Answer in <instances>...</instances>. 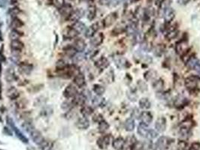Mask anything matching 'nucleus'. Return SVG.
<instances>
[{"mask_svg":"<svg viewBox=\"0 0 200 150\" xmlns=\"http://www.w3.org/2000/svg\"><path fill=\"white\" fill-rule=\"evenodd\" d=\"M23 35V34L21 32H20L19 30H17V29H13V30L11 32L10 38H12V40L20 39V38H21Z\"/></svg>","mask_w":200,"mask_h":150,"instance_id":"nucleus-32","label":"nucleus"},{"mask_svg":"<svg viewBox=\"0 0 200 150\" xmlns=\"http://www.w3.org/2000/svg\"><path fill=\"white\" fill-rule=\"evenodd\" d=\"M189 1H190V0H179V3L181 5L186 4V3L188 2Z\"/></svg>","mask_w":200,"mask_h":150,"instance_id":"nucleus-41","label":"nucleus"},{"mask_svg":"<svg viewBox=\"0 0 200 150\" xmlns=\"http://www.w3.org/2000/svg\"><path fill=\"white\" fill-rule=\"evenodd\" d=\"M170 140L167 137H160L157 140L155 144V148L157 150H166L169 146Z\"/></svg>","mask_w":200,"mask_h":150,"instance_id":"nucleus-5","label":"nucleus"},{"mask_svg":"<svg viewBox=\"0 0 200 150\" xmlns=\"http://www.w3.org/2000/svg\"><path fill=\"white\" fill-rule=\"evenodd\" d=\"M31 138H32L33 142L35 143L36 145L39 146V148H45L48 145V143H47L46 140L44 138V137L41 135V134L39 132V131H36V129L32 130L30 132Z\"/></svg>","mask_w":200,"mask_h":150,"instance_id":"nucleus-2","label":"nucleus"},{"mask_svg":"<svg viewBox=\"0 0 200 150\" xmlns=\"http://www.w3.org/2000/svg\"><path fill=\"white\" fill-rule=\"evenodd\" d=\"M60 13L62 17H63L65 19H69L71 15L73 13V8L70 4H63L62 6L60 7Z\"/></svg>","mask_w":200,"mask_h":150,"instance_id":"nucleus-3","label":"nucleus"},{"mask_svg":"<svg viewBox=\"0 0 200 150\" xmlns=\"http://www.w3.org/2000/svg\"><path fill=\"white\" fill-rule=\"evenodd\" d=\"M109 125L107 122H105V120H102L100 122H99V131L100 132H105L108 129Z\"/></svg>","mask_w":200,"mask_h":150,"instance_id":"nucleus-33","label":"nucleus"},{"mask_svg":"<svg viewBox=\"0 0 200 150\" xmlns=\"http://www.w3.org/2000/svg\"><path fill=\"white\" fill-rule=\"evenodd\" d=\"M81 112L83 116L87 117L92 114L93 112V110L92 109V107H89V106H83V107L81 110Z\"/></svg>","mask_w":200,"mask_h":150,"instance_id":"nucleus-31","label":"nucleus"},{"mask_svg":"<svg viewBox=\"0 0 200 150\" xmlns=\"http://www.w3.org/2000/svg\"><path fill=\"white\" fill-rule=\"evenodd\" d=\"M132 150H138L137 149H136V148H133V149H132Z\"/></svg>","mask_w":200,"mask_h":150,"instance_id":"nucleus-43","label":"nucleus"},{"mask_svg":"<svg viewBox=\"0 0 200 150\" xmlns=\"http://www.w3.org/2000/svg\"><path fill=\"white\" fill-rule=\"evenodd\" d=\"M96 66L100 69H105L109 65V62L106 58L101 57L95 63Z\"/></svg>","mask_w":200,"mask_h":150,"instance_id":"nucleus-23","label":"nucleus"},{"mask_svg":"<svg viewBox=\"0 0 200 150\" xmlns=\"http://www.w3.org/2000/svg\"><path fill=\"white\" fill-rule=\"evenodd\" d=\"M155 129L158 132H163L166 129V120L164 117H160L155 123Z\"/></svg>","mask_w":200,"mask_h":150,"instance_id":"nucleus-13","label":"nucleus"},{"mask_svg":"<svg viewBox=\"0 0 200 150\" xmlns=\"http://www.w3.org/2000/svg\"><path fill=\"white\" fill-rule=\"evenodd\" d=\"M104 40V35L101 32H98V33H95L90 38V44L94 47L99 46L103 42Z\"/></svg>","mask_w":200,"mask_h":150,"instance_id":"nucleus-8","label":"nucleus"},{"mask_svg":"<svg viewBox=\"0 0 200 150\" xmlns=\"http://www.w3.org/2000/svg\"><path fill=\"white\" fill-rule=\"evenodd\" d=\"M140 119H141V123L145 124V125H149L151 123L153 120L152 114L148 111H143L142 113H140Z\"/></svg>","mask_w":200,"mask_h":150,"instance_id":"nucleus-14","label":"nucleus"},{"mask_svg":"<svg viewBox=\"0 0 200 150\" xmlns=\"http://www.w3.org/2000/svg\"><path fill=\"white\" fill-rule=\"evenodd\" d=\"M23 25H24L23 22L17 17H14L12 22H11V27H12V29H17L18 30L19 29L22 28Z\"/></svg>","mask_w":200,"mask_h":150,"instance_id":"nucleus-21","label":"nucleus"},{"mask_svg":"<svg viewBox=\"0 0 200 150\" xmlns=\"http://www.w3.org/2000/svg\"><path fill=\"white\" fill-rule=\"evenodd\" d=\"M68 64L66 63V62H65L64 60H59V61L57 63V65H56V68H57V70L60 71V70H63L64 69L65 67L68 66Z\"/></svg>","mask_w":200,"mask_h":150,"instance_id":"nucleus-34","label":"nucleus"},{"mask_svg":"<svg viewBox=\"0 0 200 150\" xmlns=\"http://www.w3.org/2000/svg\"><path fill=\"white\" fill-rule=\"evenodd\" d=\"M75 50L78 51V52H83V50L86 48L87 45L85 43L84 40H83L82 38H77L75 39V41H74L73 45H72Z\"/></svg>","mask_w":200,"mask_h":150,"instance_id":"nucleus-15","label":"nucleus"},{"mask_svg":"<svg viewBox=\"0 0 200 150\" xmlns=\"http://www.w3.org/2000/svg\"><path fill=\"white\" fill-rule=\"evenodd\" d=\"M8 124L11 125V127H12V129H13V130L14 131V132H15L16 134H17V137H18V138H19L20 140H22V142L28 143V139H27L26 137H25L24 135H23V134L21 133V131H20L19 130H18V129H17V128H16L15 126H14V122H13V121H12V120H11V123H9V122H8Z\"/></svg>","mask_w":200,"mask_h":150,"instance_id":"nucleus-22","label":"nucleus"},{"mask_svg":"<svg viewBox=\"0 0 200 150\" xmlns=\"http://www.w3.org/2000/svg\"><path fill=\"white\" fill-rule=\"evenodd\" d=\"M1 87H2V86H1V82H0V92H1Z\"/></svg>","mask_w":200,"mask_h":150,"instance_id":"nucleus-42","label":"nucleus"},{"mask_svg":"<svg viewBox=\"0 0 200 150\" xmlns=\"http://www.w3.org/2000/svg\"><path fill=\"white\" fill-rule=\"evenodd\" d=\"M185 86H186L187 89L190 91L194 90L197 88L198 86L197 78L194 77H190L187 78L186 81H185Z\"/></svg>","mask_w":200,"mask_h":150,"instance_id":"nucleus-10","label":"nucleus"},{"mask_svg":"<svg viewBox=\"0 0 200 150\" xmlns=\"http://www.w3.org/2000/svg\"><path fill=\"white\" fill-rule=\"evenodd\" d=\"M151 106V104H150V101L148 100V98H142L139 101V107H141V109H149Z\"/></svg>","mask_w":200,"mask_h":150,"instance_id":"nucleus-29","label":"nucleus"},{"mask_svg":"<svg viewBox=\"0 0 200 150\" xmlns=\"http://www.w3.org/2000/svg\"><path fill=\"white\" fill-rule=\"evenodd\" d=\"M7 96H8L9 99L11 100L17 99L20 96L19 91H18L17 89L14 87L9 88L8 91H7Z\"/></svg>","mask_w":200,"mask_h":150,"instance_id":"nucleus-20","label":"nucleus"},{"mask_svg":"<svg viewBox=\"0 0 200 150\" xmlns=\"http://www.w3.org/2000/svg\"><path fill=\"white\" fill-rule=\"evenodd\" d=\"M163 82L161 80H157V81H156L155 83H154V88L155 89H157V90H161L162 89H163Z\"/></svg>","mask_w":200,"mask_h":150,"instance_id":"nucleus-37","label":"nucleus"},{"mask_svg":"<svg viewBox=\"0 0 200 150\" xmlns=\"http://www.w3.org/2000/svg\"><path fill=\"white\" fill-rule=\"evenodd\" d=\"M99 2L101 5H111L113 2L117 5L118 2V0H99Z\"/></svg>","mask_w":200,"mask_h":150,"instance_id":"nucleus-38","label":"nucleus"},{"mask_svg":"<svg viewBox=\"0 0 200 150\" xmlns=\"http://www.w3.org/2000/svg\"><path fill=\"white\" fill-rule=\"evenodd\" d=\"M96 11L95 7H90V8H89L88 16H87L88 19L90 20V21L93 20L94 17H95V16H96Z\"/></svg>","mask_w":200,"mask_h":150,"instance_id":"nucleus-35","label":"nucleus"},{"mask_svg":"<svg viewBox=\"0 0 200 150\" xmlns=\"http://www.w3.org/2000/svg\"><path fill=\"white\" fill-rule=\"evenodd\" d=\"M117 18V15L116 13H112V14H108V16L105 17V19L102 21L103 26L107 28V27L111 26L114 22L116 21Z\"/></svg>","mask_w":200,"mask_h":150,"instance_id":"nucleus-9","label":"nucleus"},{"mask_svg":"<svg viewBox=\"0 0 200 150\" xmlns=\"http://www.w3.org/2000/svg\"><path fill=\"white\" fill-rule=\"evenodd\" d=\"M187 67L191 70L196 71L198 74H200V62L198 59L195 57L190 58L187 61Z\"/></svg>","mask_w":200,"mask_h":150,"instance_id":"nucleus-7","label":"nucleus"},{"mask_svg":"<svg viewBox=\"0 0 200 150\" xmlns=\"http://www.w3.org/2000/svg\"><path fill=\"white\" fill-rule=\"evenodd\" d=\"M125 143H126V141L124 140V139L123 138H116L115 140H114V141L112 142V146L114 149L117 150H121L124 147Z\"/></svg>","mask_w":200,"mask_h":150,"instance_id":"nucleus-19","label":"nucleus"},{"mask_svg":"<svg viewBox=\"0 0 200 150\" xmlns=\"http://www.w3.org/2000/svg\"><path fill=\"white\" fill-rule=\"evenodd\" d=\"M78 94H79V92H78L77 87L72 84L67 86L63 91V96L66 98H74Z\"/></svg>","mask_w":200,"mask_h":150,"instance_id":"nucleus-4","label":"nucleus"},{"mask_svg":"<svg viewBox=\"0 0 200 150\" xmlns=\"http://www.w3.org/2000/svg\"><path fill=\"white\" fill-rule=\"evenodd\" d=\"M199 148H200V145L199 146H196V143L193 144V146L188 150H199Z\"/></svg>","mask_w":200,"mask_h":150,"instance_id":"nucleus-40","label":"nucleus"},{"mask_svg":"<svg viewBox=\"0 0 200 150\" xmlns=\"http://www.w3.org/2000/svg\"><path fill=\"white\" fill-rule=\"evenodd\" d=\"M164 18L166 21L169 22L174 17V12L172 8H166L164 10Z\"/></svg>","mask_w":200,"mask_h":150,"instance_id":"nucleus-24","label":"nucleus"},{"mask_svg":"<svg viewBox=\"0 0 200 150\" xmlns=\"http://www.w3.org/2000/svg\"><path fill=\"white\" fill-rule=\"evenodd\" d=\"M76 126L79 128V129L81 130H85L88 129L89 126H90V122L87 120V117H81L76 122Z\"/></svg>","mask_w":200,"mask_h":150,"instance_id":"nucleus-16","label":"nucleus"},{"mask_svg":"<svg viewBox=\"0 0 200 150\" xmlns=\"http://www.w3.org/2000/svg\"><path fill=\"white\" fill-rule=\"evenodd\" d=\"M73 83L77 87L82 88L83 86L85 85V83H86V80H85L84 75L79 72V74H76L75 76L74 77Z\"/></svg>","mask_w":200,"mask_h":150,"instance_id":"nucleus-11","label":"nucleus"},{"mask_svg":"<svg viewBox=\"0 0 200 150\" xmlns=\"http://www.w3.org/2000/svg\"><path fill=\"white\" fill-rule=\"evenodd\" d=\"M32 70H33V66L31 64L26 63H21L19 64V71L22 74H29L32 72Z\"/></svg>","mask_w":200,"mask_h":150,"instance_id":"nucleus-18","label":"nucleus"},{"mask_svg":"<svg viewBox=\"0 0 200 150\" xmlns=\"http://www.w3.org/2000/svg\"><path fill=\"white\" fill-rule=\"evenodd\" d=\"M111 140H112V137L109 134L103 135V136L100 137L97 140V145L100 149H106L109 146V144H110Z\"/></svg>","mask_w":200,"mask_h":150,"instance_id":"nucleus-6","label":"nucleus"},{"mask_svg":"<svg viewBox=\"0 0 200 150\" xmlns=\"http://www.w3.org/2000/svg\"><path fill=\"white\" fill-rule=\"evenodd\" d=\"M85 101H86V97L83 94H78L73 98V104L74 105H82L83 106Z\"/></svg>","mask_w":200,"mask_h":150,"instance_id":"nucleus-25","label":"nucleus"},{"mask_svg":"<svg viewBox=\"0 0 200 150\" xmlns=\"http://www.w3.org/2000/svg\"><path fill=\"white\" fill-rule=\"evenodd\" d=\"M127 63H129V62H127V60L125 59H123V58L120 59L119 60H117V66L119 68H125V67L126 68L127 66H128V64Z\"/></svg>","mask_w":200,"mask_h":150,"instance_id":"nucleus-36","label":"nucleus"},{"mask_svg":"<svg viewBox=\"0 0 200 150\" xmlns=\"http://www.w3.org/2000/svg\"><path fill=\"white\" fill-rule=\"evenodd\" d=\"M7 2H8V0H0V7L2 8H5Z\"/></svg>","mask_w":200,"mask_h":150,"instance_id":"nucleus-39","label":"nucleus"},{"mask_svg":"<svg viewBox=\"0 0 200 150\" xmlns=\"http://www.w3.org/2000/svg\"><path fill=\"white\" fill-rule=\"evenodd\" d=\"M72 27H73V28L75 29V30L77 31L79 34L83 33H83H85L87 31V29L86 27V26L80 21H76V23H74Z\"/></svg>","mask_w":200,"mask_h":150,"instance_id":"nucleus-27","label":"nucleus"},{"mask_svg":"<svg viewBox=\"0 0 200 150\" xmlns=\"http://www.w3.org/2000/svg\"><path fill=\"white\" fill-rule=\"evenodd\" d=\"M135 120L132 118H129L125 122V129L127 131H132L135 129Z\"/></svg>","mask_w":200,"mask_h":150,"instance_id":"nucleus-28","label":"nucleus"},{"mask_svg":"<svg viewBox=\"0 0 200 150\" xmlns=\"http://www.w3.org/2000/svg\"><path fill=\"white\" fill-rule=\"evenodd\" d=\"M137 132L141 137L147 139H154L157 137V132L148 127V125L140 123L138 126Z\"/></svg>","mask_w":200,"mask_h":150,"instance_id":"nucleus-1","label":"nucleus"},{"mask_svg":"<svg viewBox=\"0 0 200 150\" xmlns=\"http://www.w3.org/2000/svg\"><path fill=\"white\" fill-rule=\"evenodd\" d=\"M79 34V32H78L72 26L68 27V28L65 29L64 32H63V37H64L65 39H73V38L77 37Z\"/></svg>","mask_w":200,"mask_h":150,"instance_id":"nucleus-12","label":"nucleus"},{"mask_svg":"<svg viewBox=\"0 0 200 150\" xmlns=\"http://www.w3.org/2000/svg\"><path fill=\"white\" fill-rule=\"evenodd\" d=\"M10 47L14 51H21L24 47V44L20 39L12 40L10 43Z\"/></svg>","mask_w":200,"mask_h":150,"instance_id":"nucleus-17","label":"nucleus"},{"mask_svg":"<svg viewBox=\"0 0 200 150\" xmlns=\"http://www.w3.org/2000/svg\"><path fill=\"white\" fill-rule=\"evenodd\" d=\"M93 92L96 93L97 96H102V95L104 94L105 89L104 87H102V85H99V84H96V85L93 86Z\"/></svg>","mask_w":200,"mask_h":150,"instance_id":"nucleus-30","label":"nucleus"},{"mask_svg":"<svg viewBox=\"0 0 200 150\" xmlns=\"http://www.w3.org/2000/svg\"><path fill=\"white\" fill-rule=\"evenodd\" d=\"M63 51H64V54L66 55L68 57H73L77 54L78 51L75 50V48L72 46V45H70V46L65 47L64 49H63Z\"/></svg>","mask_w":200,"mask_h":150,"instance_id":"nucleus-26","label":"nucleus"}]
</instances>
